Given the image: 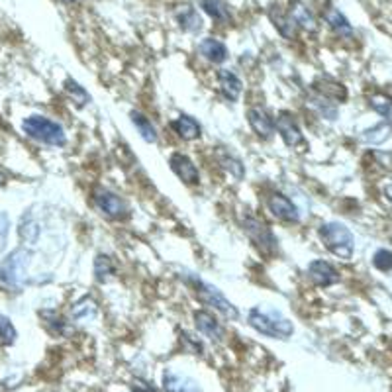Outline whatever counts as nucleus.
<instances>
[{
    "mask_svg": "<svg viewBox=\"0 0 392 392\" xmlns=\"http://www.w3.org/2000/svg\"><path fill=\"white\" fill-rule=\"evenodd\" d=\"M269 18H271V22H273V26L277 28V32H279L284 40L296 38V24L292 22L289 12H282L281 6H271V8H269Z\"/></svg>",
    "mask_w": 392,
    "mask_h": 392,
    "instance_id": "nucleus-23",
    "label": "nucleus"
},
{
    "mask_svg": "<svg viewBox=\"0 0 392 392\" xmlns=\"http://www.w3.org/2000/svg\"><path fill=\"white\" fill-rule=\"evenodd\" d=\"M30 259H32V253L24 248L10 251L8 255L0 261V284L12 292L22 290L24 282H26Z\"/></svg>",
    "mask_w": 392,
    "mask_h": 392,
    "instance_id": "nucleus-3",
    "label": "nucleus"
},
{
    "mask_svg": "<svg viewBox=\"0 0 392 392\" xmlns=\"http://www.w3.org/2000/svg\"><path fill=\"white\" fill-rule=\"evenodd\" d=\"M248 122L249 128L253 129L259 139L269 142L275 136V118H271V114L261 108V106H251L248 108Z\"/></svg>",
    "mask_w": 392,
    "mask_h": 392,
    "instance_id": "nucleus-12",
    "label": "nucleus"
},
{
    "mask_svg": "<svg viewBox=\"0 0 392 392\" xmlns=\"http://www.w3.org/2000/svg\"><path fill=\"white\" fill-rule=\"evenodd\" d=\"M275 132L281 136L284 145L290 147V149H294L300 144H304L302 129L299 128V124H296V120L292 116V112L281 110L277 114V118H275Z\"/></svg>",
    "mask_w": 392,
    "mask_h": 392,
    "instance_id": "nucleus-8",
    "label": "nucleus"
},
{
    "mask_svg": "<svg viewBox=\"0 0 392 392\" xmlns=\"http://www.w3.org/2000/svg\"><path fill=\"white\" fill-rule=\"evenodd\" d=\"M116 275V263L110 255L106 253H98L94 259V277L98 282L110 281L112 277Z\"/></svg>",
    "mask_w": 392,
    "mask_h": 392,
    "instance_id": "nucleus-26",
    "label": "nucleus"
},
{
    "mask_svg": "<svg viewBox=\"0 0 392 392\" xmlns=\"http://www.w3.org/2000/svg\"><path fill=\"white\" fill-rule=\"evenodd\" d=\"M192 318H195L196 330L204 338H208L214 343H222L224 338H226V330H224L222 322L210 310H196Z\"/></svg>",
    "mask_w": 392,
    "mask_h": 392,
    "instance_id": "nucleus-10",
    "label": "nucleus"
},
{
    "mask_svg": "<svg viewBox=\"0 0 392 392\" xmlns=\"http://www.w3.org/2000/svg\"><path fill=\"white\" fill-rule=\"evenodd\" d=\"M198 6L204 10L214 22H218L220 26L231 22L230 4L226 0H198Z\"/></svg>",
    "mask_w": 392,
    "mask_h": 392,
    "instance_id": "nucleus-21",
    "label": "nucleus"
},
{
    "mask_svg": "<svg viewBox=\"0 0 392 392\" xmlns=\"http://www.w3.org/2000/svg\"><path fill=\"white\" fill-rule=\"evenodd\" d=\"M171 129L177 134V137H180L183 142H195L202 134V128L200 124L196 122L192 116H187V114H180L179 118H175L171 122Z\"/></svg>",
    "mask_w": 392,
    "mask_h": 392,
    "instance_id": "nucleus-18",
    "label": "nucleus"
},
{
    "mask_svg": "<svg viewBox=\"0 0 392 392\" xmlns=\"http://www.w3.org/2000/svg\"><path fill=\"white\" fill-rule=\"evenodd\" d=\"M308 279L314 282L316 287L328 289V287H333L335 282H340V271L324 259H316L308 265Z\"/></svg>",
    "mask_w": 392,
    "mask_h": 392,
    "instance_id": "nucleus-13",
    "label": "nucleus"
},
{
    "mask_svg": "<svg viewBox=\"0 0 392 392\" xmlns=\"http://www.w3.org/2000/svg\"><path fill=\"white\" fill-rule=\"evenodd\" d=\"M169 167L185 185H188V187H195V185L200 183V171H198L195 161H192L188 155L179 154V151L173 154L169 157Z\"/></svg>",
    "mask_w": 392,
    "mask_h": 392,
    "instance_id": "nucleus-11",
    "label": "nucleus"
},
{
    "mask_svg": "<svg viewBox=\"0 0 392 392\" xmlns=\"http://www.w3.org/2000/svg\"><path fill=\"white\" fill-rule=\"evenodd\" d=\"M93 204L96 206V210L106 216L108 220L114 222H122L129 218V206L128 202L118 196L116 192H112L108 188L96 187L93 190Z\"/></svg>",
    "mask_w": 392,
    "mask_h": 392,
    "instance_id": "nucleus-7",
    "label": "nucleus"
},
{
    "mask_svg": "<svg viewBox=\"0 0 392 392\" xmlns=\"http://www.w3.org/2000/svg\"><path fill=\"white\" fill-rule=\"evenodd\" d=\"M310 104H312V108H314L322 118L325 120H335L338 118V108L333 106L328 98H324V96H320V94H316L314 98L310 100Z\"/></svg>",
    "mask_w": 392,
    "mask_h": 392,
    "instance_id": "nucleus-32",
    "label": "nucleus"
},
{
    "mask_svg": "<svg viewBox=\"0 0 392 392\" xmlns=\"http://www.w3.org/2000/svg\"><path fill=\"white\" fill-rule=\"evenodd\" d=\"M61 2H65V4H73L75 0H61Z\"/></svg>",
    "mask_w": 392,
    "mask_h": 392,
    "instance_id": "nucleus-40",
    "label": "nucleus"
},
{
    "mask_svg": "<svg viewBox=\"0 0 392 392\" xmlns=\"http://www.w3.org/2000/svg\"><path fill=\"white\" fill-rule=\"evenodd\" d=\"M373 265H375L379 271H383V273L392 271V251H388V249H379L375 255H373Z\"/></svg>",
    "mask_w": 392,
    "mask_h": 392,
    "instance_id": "nucleus-35",
    "label": "nucleus"
},
{
    "mask_svg": "<svg viewBox=\"0 0 392 392\" xmlns=\"http://www.w3.org/2000/svg\"><path fill=\"white\" fill-rule=\"evenodd\" d=\"M316 94H320V96H324L328 100H333V103H341V100H345L347 98V88L338 83V81H332V79L322 77L316 81L314 85H312Z\"/></svg>",
    "mask_w": 392,
    "mask_h": 392,
    "instance_id": "nucleus-19",
    "label": "nucleus"
},
{
    "mask_svg": "<svg viewBox=\"0 0 392 392\" xmlns=\"http://www.w3.org/2000/svg\"><path fill=\"white\" fill-rule=\"evenodd\" d=\"M198 53H200L208 63H214V65L224 63V61L228 59V55H230L226 43L220 42L218 38H204L202 42L198 43Z\"/></svg>",
    "mask_w": 392,
    "mask_h": 392,
    "instance_id": "nucleus-17",
    "label": "nucleus"
},
{
    "mask_svg": "<svg viewBox=\"0 0 392 392\" xmlns=\"http://www.w3.org/2000/svg\"><path fill=\"white\" fill-rule=\"evenodd\" d=\"M132 392H157V391H155L154 386H151L149 383H145V381H139V379H137V381L132 383Z\"/></svg>",
    "mask_w": 392,
    "mask_h": 392,
    "instance_id": "nucleus-37",
    "label": "nucleus"
},
{
    "mask_svg": "<svg viewBox=\"0 0 392 392\" xmlns=\"http://www.w3.org/2000/svg\"><path fill=\"white\" fill-rule=\"evenodd\" d=\"M18 338V332L14 324L10 322V318H6L4 314H0V345L8 347L12 345Z\"/></svg>",
    "mask_w": 392,
    "mask_h": 392,
    "instance_id": "nucleus-34",
    "label": "nucleus"
},
{
    "mask_svg": "<svg viewBox=\"0 0 392 392\" xmlns=\"http://www.w3.org/2000/svg\"><path fill=\"white\" fill-rule=\"evenodd\" d=\"M391 132H392L391 124L383 122V124H379V126H375V128L365 129V132H363V139H365L367 144L379 145V144H383V142H386V139H388Z\"/></svg>",
    "mask_w": 392,
    "mask_h": 392,
    "instance_id": "nucleus-30",
    "label": "nucleus"
},
{
    "mask_svg": "<svg viewBox=\"0 0 392 392\" xmlns=\"http://www.w3.org/2000/svg\"><path fill=\"white\" fill-rule=\"evenodd\" d=\"M40 320H42L43 328L52 333L53 338H67L71 333V325L65 320V316L57 310H52V308L40 310Z\"/></svg>",
    "mask_w": 392,
    "mask_h": 392,
    "instance_id": "nucleus-15",
    "label": "nucleus"
},
{
    "mask_svg": "<svg viewBox=\"0 0 392 392\" xmlns=\"http://www.w3.org/2000/svg\"><path fill=\"white\" fill-rule=\"evenodd\" d=\"M384 196H386V198L392 202V183H388V185L384 187Z\"/></svg>",
    "mask_w": 392,
    "mask_h": 392,
    "instance_id": "nucleus-38",
    "label": "nucleus"
},
{
    "mask_svg": "<svg viewBox=\"0 0 392 392\" xmlns=\"http://www.w3.org/2000/svg\"><path fill=\"white\" fill-rule=\"evenodd\" d=\"M218 163H220L224 169L228 171L236 180H241L243 177H246V167H243V163L239 161L236 155L222 151V154L218 155Z\"/></svg>",
    "mask_w": 392,
    "mask_h": 392,
    "instance_id": "nucleus-28",
    "label": "nucleus"
},
{
    "mask_svg": "<svg viewBox=\"0 0 392 392\" xmlns=\"http://www.w3.org/2000/svg\"><path fill=\"white\" fill-rule=\"evenodd\" d=\"M22 129L28 137H32L35 142H40L43 145H52V147H63L67 144V134L61 126L59 122L47 118V116H28L22 122Z\"/></svg>",
    "mask_w": 392,
    "mask_h": 392,
    "instance_id": "nucleus-2",
    "label": "nucleus"
},
{
    "mask_svg": "<svg viewBox=\"0 0 392 392\" xmlns=\"http://www.w3.org/2000/svg\"><path fill=\"white\" fill-rule=\"evenodd\" d=\"M98 312V308H96V302H94L91 296H83V299H79L73 306H71V316L77 320V322H88V320H93L94 316Z\"/></svg>",
    "mask_w": 392,
    "mask_h": 392,
    "instance_id": "nucleus-27",
    "label": "nucleus"
},
{
    "mask_svg": "<svg viewBox=\"0 0 392 392\" xmlns=\"http://www.w3.org/2000/svg\"><path fill=\"white\" fill-rule=\"evenodd\" d=\"M185 281L192 287L196 299L200 300L204 306L212 308L214 312H218L220 316H224L226 320H231V322L239 320L238 308L234 306L230 300L224 296L222 290L216 289L214 284H208V282L200 281L198 277H185Z\"/></svg>",
    "mask_w": 392,
    "mask_h": 392,
    "instance_id": "nucleus-4",
    "label": "nucleus"
},
{
    "mask_svg": "<svg viewBox=\"0 0 392 392\" xmlns=\"http://www.w3.org/2000/svg\"><path fill=\"white\" fill-rule=\"evenodd\" d=\"M248 324L255 332L263 333L271 340H289L294 333V325L290 320H287L279 310L273 308H251L248 314Z\"/></svg>",
    "mask_w": 392,
    "mask_h": 392,
    "instance_id": "nucleus-1",
    "label": "nucleus"
},
{
    "mask_svg": "<svg viewBox=\"0 0 392 392\" xmlns=\"http://www.w3.org/2000/svg\"><path fill=\"white\" fill-rule=\"evenodd\" d=\"M216 81H218V88H220V93H222L226 100L236 103L239 96H241L243 83H241V79L234 71H230V69H220L216 73Z\"/></svg>",
    "mask_w": 392,
    "mask_h": 392,
    "instance_id": "nucleus-14",
    "label": "nucleus"
},
{
    "mask_svg": "<svg viewBox=\"0 0 392 392\" xmlns=\"http://www.w3.org/2000/svg\"><path fill=\"white\" fill-rule=\"evenodd\" d=\"M129 118H132V124L136 126V129L139 132V136H142V139H144V142H147V144H157V142H159V134H157V128H155L154 122L147 118L144 112L132 110Z\"/></svg>",
    "mask_w": 392,
    "mask_h": 392,
    "instance_id": "nucleus-24",
    "label": "nucleus"
},
{
    "mask_svg": "<svg viewBox=\"0 0 392 392\" xmlns=\"http://www.w3.org/2000/svg\"><path fill=\"white\" fill-rule=\"evenodd\" d=\"M369 104H371V108H373L376 114L383 116L386 124H391L392 126V98L384 96V94H375V96L369 98Z\"/></svg>",
    "mask_w": 392,
    "mask_h": 392,
    "instance_id": "nucleus-29",
    "label": "nucleus"
},
{
    "mask_svg": "<svg viewBox=\"0 0 392 392\" xmlns=\"http://www.w3.org/2000/svg\"><path fill=\"white\" fill-rule=\"evenodd\" d=\"M163 391L165 392H202V386L195 379L180 375L175 371L163 373Z\"/></svg>",
    "mask_w": 392,
    "mask_h": 392,
    "instance_id": "nucleus-16",
    "label": "nucleus"
},
{
    "mask_svg": "<svg viewBox=\"0 0 392 392\" xmlns=\"http://www.w3.org/2000/svg\"><path fill=\"white\" fill-rule=\"evenodd\" d=\"M324 20H325V24L332 28L333 34L335 35H340V38H343V40H345V38H347V40L353 38V28H351L350 20L343 16L338 8L328 6V8L324 10Z\"/></svg>",
    "mask_w": 392,
    "mask_h": 392,
    "instance_id": "nucleus-22",
    "label": "nucleus"
},
{
    "mask_svg": "<svg viewBox=\"0 0 392 392\" xmlns=\"http://www.w3.org/2000/svg\"><path fill=\"white\" fill-rule=\"evenodd\" d=\"M177 22L183 32H188V34H196L202 30V18L198 14V10L192 8V6H180V10L177 12Z\"/></svg>",
    "mask_w": 392,
    "mask_h": 392,
    "instance_id": "nucleus-25",
    "label": "nucleus"
},
{
    "mask_svg": "<svg viewBox=\"0 0 392 392\" xmlns=\"http://www.w3.org/2000/svg\"><path fill=\"white\" fill-rule=\"evenodd\" d=\"M65 91L73 98V103H77L79 106H86V104L91 103V94L86 93L85 88L79 85L77 81H73V79L65 81Z\"/></svg>",
    "mask_w": 392,
    "mask_h": 392,
    "instance_id": "nucleus-33",
    "label": "nucleus"
},
{
    "mask_svg": "<svg viewBox=\"0 0 392 392\" xmlns=\"http://www.w3.org/2000/svg\"><path fill=\"white\" fill-rule=\"evenodd\" d=\"M180 341H183V347L188 351V353H192V355H200L204 347H202V341L195 338V335H190L188 332L180 333Z\"/></svg>",
    "mask_w": 392,
    "mask_h": 392,
    "instance_id": "nucleus-36",
    "label": "nucleus"
},
{
    "mask_svg": "<svg viewBox=\"0 0 392 392\" xmlns=\"http://www.w3.org/2000/svg\"><path fill=\"white\" fill-rule=\"evenodd\" d=\"M289 16L292 18V22L296 24V28H304L306 32H316L318 30V22H316L314 14L300 0H292L290 2Z\"/></svg>",
    "mask_w": 392,
    "mask_h": 392,
    "instance_id": "nucleus-20",
    "label": "nucleus"
},
{
    "mask_svg": "<svg viewBox=\"0 0 392 392\" xmlns=\"http://www.w3.org/2000/svg\"><path fill=\"white\" fill-rule=\"evenodd\" d=\"M18 234H20V238L24 239L26 243H35L38 241V238H40V228H38V222H35L30 214L24 216V220H22L20 228H18Z\"/></svg>",
    "mask_w": 392,
    "mask_h": 392,
    "instance_id": "nucleus-31",
    "label": "nucleus"
},
{
    "mask_svg": "<svg viewBox=\"0 0 392 392\" xmlns=\"http://www.w3.org/2000/svg\"><path fill=\"white\" fill-rule=\"evenodd\" d=\"M267 208L269 212L273 214L277 220H281L284 224H299L300 222V212L296 204L290 200L289 196H284L282 192H271L267 196Z\"/></svg>",
    "mask_w": 392,
    "mask_h": 392,
    "instance_id": "nucleus-9",
    "label": "nucleus"
},
{
    "mask_svg": "<svg viewBox=\"0 0 392 392\" xmlns=\"http://www.w3.org/2000/svg\"><path fill=\"white\" fill-rule=\"evenodd\" d=\"M241 228L246 231V236L249 241L255 246V249L265 257H273L279 251V239L273 234V230L259 220L253 214H246L243 220H241Z\"/></svg>",
    "mask_w": 392,
    "mask_h": 392,
    "instance_id": "nucleus-6",
    "label": "nucleus"
},
{
    "mask_svg": "<svg viewBox=\"0 0 392 392\" xmlns=\"http://www.w3.org/2000/svg\"><path fill=\"white\" fill-rule=\"evenodd\" d=\"M318 236L322 239L325 248L330 249L340 259H351L353 251H355V238L343 224L340 222H325L320 226Z\"/></svg>",
    "mask_w": 392,
    "mask_h": 392,
    "instance_id": "nucleus-5",
    "label": "nucleus"
},
{
    "mask_svg": "<svg viewBox=\"0 0 392 392\" xmlns=\"http://www.w3.org/2000/svg\"><path fill=\"white\" fill-rule=\"evenodd\" d=\"M6 185V177H4V173L0 171V187H4Z\"/></svg>",
    "mask_w": 392,
    "mask_h": 392,
    "instance_id": "nucleus-39",
    "label": "nucleus"
}]
</instances>
